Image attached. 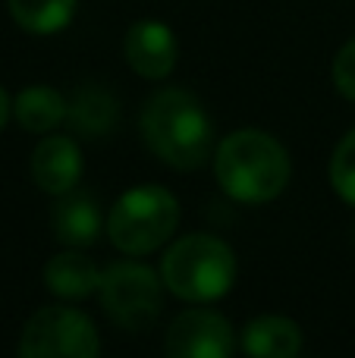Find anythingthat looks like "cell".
<instances>
[{
	"mask_svg": "<svg viewBox=\"0 0 355 358\" xmlns=\"http://www.w3.org/2000/svg\"><path fill=\"white\" fill-rule=\"evenodd\" d=\"M142 138L167 167L198 170L211 157L214 126L208 110L186 88H164L142 107Z\"/></svg>",
	"mask_w": 355,
	"mask_h": 358,
	"instance_id": "1",
	"label": "cell"
},
{
	"mask_svg": "<svg viewBox=\"0 0 355 358\" xmlns=\"http://www.w3.org/2000/svg\"><path fill=\"white\" fill-rule=\"evenodd\" d=\"M214 173L220 189L242 204L274 201L289 182V155L274 136L261 129H236L214 151Z\"/></svg>",
	"mask_w": 355,
	"mask_h": 358,
	"instance_id": "2",
	"label": "cell"
},
{
	"mask_svg": "<svg viewBox=\"0 0 355 358\" xmlns=\"http://www.w3.org/2000/svg\"><path fill=\"white\" fill-rule=\"evenodd\" d=\"M161 277L164 286L182 302H217L233 289L236 255L217 236H182L164 255Z\"/></svg>",
	"mask_w": 355,
	"mask_h": 358,
	"instance_id": "3",
	"label": "cell"
},
{
	"mask_svg": "<svg viewBox=\"0 0 355 358\" xmlns=\"http://www.w3.org/2000/svg\"><path fill=\"white\" fill-rule=\"evenodd\" d=\"M180 201L164 185H136L107 214V236L119 252L142 258L151 255L176 233Z\"/></svg>",
	"mask_w": 355,
	"mask_h": 358,
	"instance_id": "4",
	"label": "cell"
},
{
	"mask_svg": "<svg viewBox=\"0 0 355 358\" xmlns=\"http://www.w3.org/2000/svg\"><path fill=\"white\" fill-rule=\"evenodd\" d=\"M164 277L142 261H113L101 273V305L123 330H145L164 311Z\"/></svg>",
	"mask_w": 355,
	"mask_h": 358,
	"instance_id": "5",
	"label": "cell"
},
{
	"mask_svg": "<svg viewBox=\"0 0 355 358\" xmlns=\"http://www.w3.org/2000/svg\"><path fill=\"white\" fill-rule=\"evenodd\" d=\"M101 340L92 317L66 305H50L29 317L19 358H98Z\"/></svg>",
	"mask_w": 355,
	"mask_h": 358,
	"instance_id": "6",
	"label": "cell"
},
{
	"mask_svg": "<svg viewBox=\"0 0 355 358\" xmlns=\"http://www.w3.org/2000/svg\"><path fill=\"white\" fill-rule=\"evenodd\" d=\"M233 327L224 315L205 308L182 311L167 330V358H230Z\"/></svg>",
	"mask_w": 355,
	"mask_h": 358,
	"instance_id": "7",
	"label": "cell"
},
{
	"mask_svg": "<svg viewBox=\"0 0 355 358\" xmlns=\"http://www.w3.org/2000/svg\"><path fill=\"white\" fill-rule=\"evenodd\" d=\"M126 63L136 69L142 79H167L176 66L180 57V44L170 25L157 22V19H138L126 31Z\"/></svg>",
	"mask_w": 355,
	"mask_h": 358,
	"instance_id": "8",
	"label": "cell"
},
{
	"mask_svg": "<svg viewBox=\"0 0 355 358\" xmlns=\"http://www.w3.org/2000/svg\"><path fill=\"white\" fill-rule=\"evenodd\" d=\"M31 179L48 195H66L82 179V148L73 136H50L31 155Z\"/></svg>",
	"mask_w": 355,
	"mask_h": 358,
	"instance_id": "9",
	"label": "cell"
},
{
	"mask_svg": "<svg viewBox=\"0 0 355 358\" xmlns=\"http://www.w3.org/2000/svg\"><path fill=\"white\" fill-rule=\"evenodd\" d=\"M44 286L63 302H82L101 289V271L79 248H66L44 264Z\"/></svg>",
	"mask_w": 355,
	"mask_h": 358,
	"instance_id": "10",
	"label": "cell"
},
{
	"mask_svg": "<svg viewBox=\"0 0 355 358\" xmlns=\"http://www.w3.org/2000/svg\"><path fill=\"white\" fill-rule=\"evenodd\" d=\"M54 236L66 248H88L101 236V208L88 192H66L54 208Z\"/></svg>",
	"mask_w": 355,
	"mask_h": 358,
	"instance_id": "11",
	"label": "cell"
},
{
	"mask_svg": "<svg viewBox=\"0 0 355 358\" xmlns=\"http://www.w3.org/2000/svg\"><path fill=\"white\" fill-rule=\"evenodd\" d=\"M117 120H119L117 98L101 85H82L66 107L69 129L82 138H92V142L110 136L117 129Z\"/></svg>",
	"mask_w": 355,
	"mask_h": 358,
	"instance_id": "12",
	"label": "cell"
},
{
	"mask_svg": "<svg viewBox=\"0 0 355 358\" xmlns=\"http://www.w3.org/2000/svg\"><path fill=\"white\" fill-rule=\"evenodd\" d=\"M242 349L249 358H296L302 352V327L283 315H261L245 324Z\"/></svg>",
	"mask_w": 355,
	"mask_h": 358,
	"instance_id": "13",
	"label": "cell"
},
{
	"mask_svg": "<svg viewBox=\"0 0 355 358\" xmlns=\"http://www.w3.org/2000/svg\"><path fill=\"white\" fill-rule=\"evenodd\" d=\"M66 107L69 101H63L60 92L48 85H29L13 101V117L22 129L41 136V132H50L60 123H66Z\"/></svg>",
	"mask_w": 355,
	"mask_h": 358,
	"instance_id": "14",
	"label": "cell"
},
{
	"mask_svg": "<svg viewBox=\"0 0 355 358\" xmlns=\"http://www.w3.org/2000/svg\"><path fill=\"white\" fill-rule=\"evenodd\" d=\"M6 3L19 29L31 35H54L73 22L79 0H6Z\"/></svg>",
	"mask_w": 355,
	"mask_h": 358,
	"instance_id": "15",
	"label": "cell"
},
{
	"mask_svg": "<svg viewBox=\"0 0 355 358\" xmlns=\"http://www.w3.org/2000/svg\"><path fill=\"white\" fill-rule=\"evenodd\" d=\"M331 182L343 201L355 204V129L343 136L331 161Z\"/></svg>",
	"mask_w": 355,
	"mask_h": 358,
	"instance_id": "16",
	"label": "cell"
},
{
	"mask_svg": "<svg viewBox=\"0 0 355 358\" xmlns=\"http://www.w3.org/2000/svg\"><path fill=\"white\" fill-rule=\"evenodd\" d=\"M333 85L340 88L343 98L355 101V38L340 48L337 60H333Z\"/></svg>",
	"mask_w": 355,
	"mask_h": 358,
	"instance_id": "17",
	"label": "cell"
},
{
	"mask_svg": "<svg viewBox=\"0 0 355 358\" xmlns=\"http://www.w3.org/2000/svg\"><path fill=\"white\" fill-rule=\"evenodd\" d=\"M10 98H6V92H3V88H0V129H3V126H6V120H10Z\"/></svg>",
	"mask_w": 355,
	"mask_h": 358,
	"instance_id": "18",
	"label": "cell"
}]
</instances>
